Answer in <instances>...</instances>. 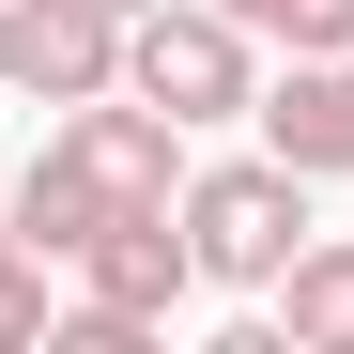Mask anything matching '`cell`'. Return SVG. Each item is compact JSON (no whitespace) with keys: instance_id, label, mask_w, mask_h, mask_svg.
<instances>
[{"instance_id":"6da1fadb","label":"cell","mask_w":354,"mask_h":354,"mask_svg":"<svg viewBox=\"0 0 354 354\" xmlns=\"http://www.w3.org/2000/svg\"><path fill=\"white\" fill-rule=\"evenodd\" d=\"M139 201H185V124H169L154 93H77L62 124H46L31 154V185H16V231L46 262H77L108 216H139Z\"/></svg>"},{"instance_id":"8fae6325","label":"cell","mask_w":354,"mask_h":354,"mask_svg":"<svg viewBox=\"0 0 354 354\" xmlns=\"http://www.w3.org/2000/svg\"><path fill=\"white\" fill-rule=\"evenodd\" d=\"M108 16H139V0H108Z\"/></svg>"},{"instance_id":"52a82bcc","label":"cell","mask_w":354,"mask_h":354,"mask_svg":"<svg viewBox=\"0 0 354 354\" xmlns=\"http://www.w3.org/2000/svg\"><path fill=\"white\" fill-rule=\"evenodd\" d=\"M277 354H354V231L277 262Z\"/></svg>"},{"instance_id":"5b68a950","label":"cell","mask_w":354,"mask_h":354,"mask_svg":"<svg viewBox=\"0 0 354 354\" xmlns=\"http://www.w3.org/2000/svg\"><path fill=\"white\" fill-rule=\"evenodd\" d=\"M77 292H93L108 324H169V308L201 292V247H185V216H169V201H139V216H108L93 247H77Z\"/></svg>"},{"instance_id":"8992f818","label":"cell","mask_w":354,"mask_h":354,"mask_svg":"<svg viewBox=\"0 0 354 354\" xmlns=\"http://www.w3.org/2000/svg\"><path fill=\"white\" fill-rule=\"evenodd\" d=\"M247 124H262V154L308 169V185H339L354 169V46H292V77L247 108Z\"/></svg>"},{"instance_id":"277c9868","label":"cell","mask_w":354,"mask_h":354,"mask_svg":"<svg viewBox=\"0 0 354 354\" xmlns=\"http://www.w3.org/2000/svg\"><path fill=\"white\" fill-rule=\"evenodd\" d=\"M0 77L31 108L124 93V16H108V0H0Z\"/></svg>"},{"instance_id":"ba28073f","label":"cell","mask_w":354,"mask_h":354,"mask_svg":"<svg viewBox=\"0 0 354 354\" xmlns=\"http://www.w3.org/2000/svg\"><path fill=\"white\" fill-rule=\"evenodd\" d=\"M46 324H62V308H46V247H31L16 216H0V354H31Z\"/></svg>"},{"instance_id":"9c48e42d","label":"cell","mask_w":354,"mask_h":354,"mask_svg":"<svg viewBox=\"0 0 354 354\" xmlns=\"http://www.w3.org/2000/svg\"><path fill=\"white\" fill-rule=\"evenodd\" d=\"M277 46H354V0H277Z\"/></svg>"},{"instance_id":"30bf717a","label":"cell","mask_w":354,"mask_h":354,"mask_svg":"<svg viewBox=\"0 0 354 354\" xmlns=\"http://www.w3.org/2000/svg\"><path fill=\"white\" fill-rule=\"evenodd\" d=\"M216 16H247V31H262V46H277V0H216Z\"/></svg>"},{"instance_id":"7a4b0ae2","label":"cell","mask_w":354,"mask_h":354,"mask_svg":"<svg viewBox=\"0 0 354 354\" xmlns=\"http://www.w3.org/2000/svg\"><path fill=\"white\" fill-rule=\"evenodd\" d=\"M185 247H201V277L216 292H277V262L308 247V169L292 154H231V169H185Z\"/></svg>"},{"instance_id":"3957f363","label":"cell","mask_w":354,"mask_h":354,"mask_svg":"<svg viewBox=\"0 0 354 354\" xmlns=\"http://www.w3.org/2000/svg\"><path fill=\"white\" fill-rule=\"evenodd\" d=\"M247 16H216V0H139L124 16V93H154L169 124H231V108H262V77H247Z\"/></svg>"}]
</instances>
